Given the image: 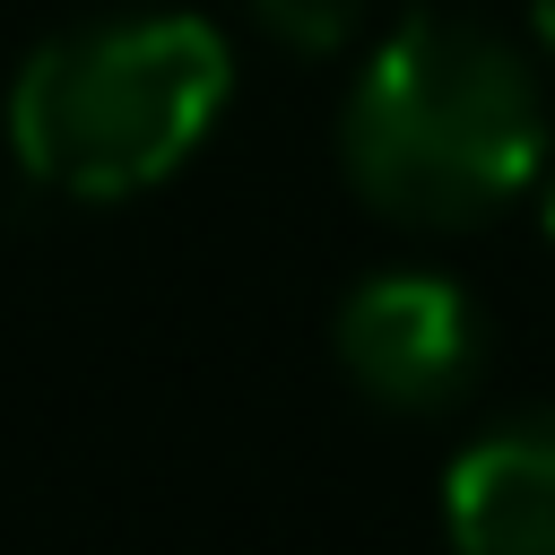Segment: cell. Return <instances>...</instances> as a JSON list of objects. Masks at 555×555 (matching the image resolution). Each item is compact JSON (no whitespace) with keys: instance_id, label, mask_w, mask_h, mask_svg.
<instances>
[{"instance_id":"obj_1","label":"cell","mask_w":555,"mask_h":555,"mask_svg":"<svg viewBox=\"0 0 555 555\" xmlns=\"http://www.w3.org/2000/svg\"><path fill=\"white\" fill-rule=\"evenodd\" d=\"M338 165L364 208L451 234L512 208L546 165V95L477 17H399L338 113Z\"/></svg>"},{"instance_id":"obj_2","label":"cell","mask_w":555,"mask_h":555,"mask_svg":"<svg viewBox=\"0 0 555 555\" xmlns=\"http://www.w3.org/2000/svg\"><path fill=\"white\" fill-rule=\"evenodd\" d=\"M234 52L208 17H95L26 52L9 87V156L61 199L156 191L217 130Z\"/></svg>"},{"instance_id":"obj_3","label":"cell","mask_w":555,"mask_h":555,"mask_svg":"<svg viewBox=\"0 0 555 555\" xmlns=\"http://www.w3.org/2000/svg\"><path fill=\"white\" fill-rule=\"evenodd\" d=\"M330 347H338L347 382L373 408L434 416V408H460L477 390V373H486V312L442 269H373L338 304Z\"/></svg>"},{"instance_id":"obj_4","label":"cell","mask_w":555,"mask_h":555,"mask_svg":"<svg viewBox=\"0 0 555 555\" xmlns=\"http://www.w3.org/2000/svg\"><path fill=\"white\" fill-rule=\"evenodd\" d=\"M460 555H555V408H520L460 442L442 468Z\"/></svg>"},{"instance_id":"obj_5","label":"cell","mask_w":555,"mask_h":555,"mask_svg":"<svg viewBox=\"0 0 555 555\" xmlns=\"http://www.w3.org/2000/svg\"><path fill=\"white\" fill-rule=\"evenodd\" d=\"M251 17L286 43V52H338L364 26V0H251Z\"/></svg>"},{"instance_id":"obj_6","label":"cell","mask_w":555,"mask_h":555,"mask_svg":"<svg viewBox=\"0 0 555 555\" xmlns=\"http://www.w3.org/2000/svg\"><path fill=\"white\" fill-rule=\"evenodd\" d=\"M538 225H546V243H555V165H538Z\"/></svg>"},{"instance_id":"obj_7","label":"cell","mask_w":555,"mask_h":555,"mask_svg":"<svg viewBox=\"0 0 555 555\" xmlns=\"http://www.w3.org/2000/svg\"><path fill=\"white\" fill-rule=\"evenodd\" d=\"M538 43L555 52V0H538Z\"/></svg>"}]
</instances>
